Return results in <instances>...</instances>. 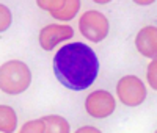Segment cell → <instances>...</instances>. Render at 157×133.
Returning a JSON list of instances; mask_svg holds the SVG:
<instances>
[{"label":"cell","mask_w":157,"mask_h":133,"mask_svg":"<svg viewBox=\"0 0 157 133\" xmlns=\"http://www.w3.org/2000/svg\"><path fill=\"white\" fill-rule=\"evenodd\" d=\"M118 97L124 105L129 106H137L140 105L146 97V89L145 85L141 83V80L134 77V75H127L120 80V83L116 86Z\"/></svg>","instance_id":"cell-4"},{"label":"cell","mask_w":157,"mask_h":133,"mask_svg":"<svg viewBox=\"0 0 157 133\" xmlns=\"http://www.w3.org/2000/svg\"><path fill=\"white\" fill-rule=\"evenodd\" d=\"M0 14H2V24H0V30L5 31L8 27H10V24H11V13H10V9H8L3 3L0 5Z\"/></svg>","instance_id":"cell-12"},{"label":"cell","mask_w":157,"mask_h":133,"mask_svg":"<svg viewBox=\"0 0 157 133\" xmlns=\"http://www.w3.org/2000/svg\"><path fill=\"white\" fill-rule=\"evenodd\" d=\"M137 49L141 55L155 58L157 55V28L155 27H146L138 31L135 39Z\"/></svg>","instance_id":"cell-8"},{"label":"cell","mask_w":157,"mask_h":133,"mask_svg":"<svg viewBox=\"0 0 157 133\" xmlns=\"http://www.w3.org/2000/svg\"><path fill=\"white\" fill-rule=\"evenodd\" d=\"M74 35L69 25H47L39 33V44L44 50H52L58 42L66 41Z\"/></svg>","instance_id":"cell-7"},{"label":"cell","mask_w":157,"mask_h":133,"mask_svg":"<svg viewBox=\"0 0 157 133\" xmlns=\"http://www.w3.org/2000/svg\"><path fill=\"white\" fill-rule=\"evenodd\" d=\"M85 131H93V133H98L99 130H96L94 127H82V128H78L77 133H85Z\"/></svg>","instance_id":"cell-14"},{"label":"cell","mask_w":157,"mask_h":133,"mask_svg":"<svg viewBox=\"0 0 157 133\" xmlns=\"http://www.w3.org/2000/svg\"><path fill=\"white\" fill-rule=\"evenodd\" d=\"M22 133H46L47 131V127H46V122L43 119H38V121H32V122H27L22 130Z\"/></svg>","instance_id":"cell-11"},{"label":"cell","mask_w":157,"mask_h":133,"mask_svg":"<svg viewBox=\"0 0 157 133\" xmlns=\"http://www.w3.org/2000/svg\"><path fill=\"white\" fill-rule=\"evenodd\" d=\"M85 108H86L88 114L93 116V117H98V119L107 117L115 110V99L107 91L91 92V94L86 97Z\"/></svg>","instance_id":"cell-5"},{"label":"cell","mask_w":157,"mask_h":133,"mask_svg":"<svg viewBox=\"0 0 157 133\" xmlns=\"http://www.w3.org/2000/svg\"><path fill=\"white\" fill-rule=\"evenodd\" d=\"M155 71H157V61H155V58H154V61L149 64V69H148V82H149V85H151V88H154V89H157V74H155Z\"/></svg>","instance_id":"cell-13"},{"label":"cell","mask_w":157,"mask_h":133,"mask_svg":"<svg viewBox=\"0 0 157 133\" xmlns=\"http://www.w3.org/2000/svg\"><path fill=\"white\" fill-rule=\"evenodd\" d=\"M82 35L93 42H99L109 35V20L99 11H86L78 22Z\"/></svg>","instance_id":"cell-3"},{"label":"cell","mask_w":157,"mask_h":133,"mask_svg":"<svg viewBox=\"0 0 157 133\" xmlns=\"http://www.w3.org/2000/svg\"><path fill=\"white\" fill-rule=\"evenodd\" d=\"M32 74L27 64L22 61H8L0 69V86L3 92L19 94L30 86Z\"/></svg>","instance_id":"cell-2"},{"label":"cell","mask_w":157,"mask_h":133,"mask_svg":"<svg viewBox=\"0 0 157 133\" xmlns=\"http://www.w3.org/2000/svg\"><path fill=\"white\" fill-rule=\"evenodd\" d=\"M0 117H2V124H0V130L2 131L10 133L16 128V113L13 108L2 105V108H0Z\"/></svg>","instance_id":"cell-9"},{"label":"cell","mask_w":157,"mask_h":133,"mask_svg":"<svg viewBox=\"0 0 157 133\" xmlns=\"http://www.w3.org/2000/svg\"><path fill=\"white\" fill-rule=\"evenodd\" d=\"M43 121L46 122L47 131H60V133H68L69 131V124L60 116H47Z\"/></svg>","instance_id":"cell-10"},{"label":"cell","mask_w":157,"mask_h":133,"mask_svg":"<svg viewBox=\"0 0 157 133\" xmlns=\"http://www.w3.org/2000/svg\"><path fill=\"white\" fill-rule=\"evenodd\" d=\"M99 72V60L86 44L71 42L63 46L54 58L57 80L72 91H83L94 83Z\"/></svg>","instance_id":"cell-1"},{"label":"cell","mask_w":157,"mask_h":133,"mask_svg":"<svg viewBox=\"0 0 157 133\" xmlns=\"http://www.w3.org/2000/svg\"><path fill=\"white\" fill-rule=\"evenodd\" d=\"M38 6L50 11V14L60 20H71L80 8L78 0H38Z\"/></svg>","instance_id":"cell-6"}]
</instances>
